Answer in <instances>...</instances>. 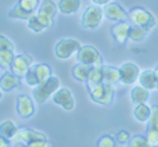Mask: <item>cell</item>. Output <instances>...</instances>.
I'll use <instances>...</instances> for the list:
<instances>
[{"instance_id": "obj_1", "label": "cell", "mask_w": 158, "mask_h": 147, "mask_svg": "<svg viewBox=\"0 0 158 147\" xmlns=\"http://www.w3.org/2000/svg\"><path fill=\"white\" fill-rule=\"evenodd\" d=\"M60 89V79L57 76H50L49 79H46L44 82L39 83L38 86L33 87L32 97L36 103L43 104L44 101H47L57 90Z\"/></svg>"}, {"instance_id": "obj_2", "label": "cell", "mask_w": 158, "mask_h": 147, "mask_svg": "<svg viewBox=\"0 0 158 147\" xmlns=\"http://www.w3.org/2000/svg\"><path fill=\"white\" fill-rule=\"evenodd\" d=\"M128 19L132 25H139L146 28L147 31H151L157 24V19L148 10L143 7H133L129 10Z\"/></svg>"}, {"instance_id": "obj_3", "label": "cell", "mask_w": 158, "mask_h": 147, "mask_svg": "<svg viewBox=\"0 0 158 147\" xmlns=\"http://www.w3.org/2000/svg\"><path fill=\"white\" fill-rule=\"evenodd\" d=\"M50 76H53V69L47 64H33L29 69H28L27 75H25V82L28 86H38L39 83L44 82L46 79H49Z\"/></svg>"}, {"instance_id": "obj_4", "label": "cell", "mask_w": 158, "mask_h": 147, "mask_svg": "<svg viewBox=\"0 0 158 147\" xmlns=\"http://www.w3.org/2000/svg\"><path fill=\"white\" fill-rule=\"evenodd\" d=\"M104 18L103 7L101 6H89L86 10L83 11L81 17V25L85 29H96L101 25Z\"/></svg>"}, {"instance_id": "obj_5", "label": "cell", "mask_w": 158, "mask_h": 147, "mask_svg": "<svg viewBox=\"0 0 158 147\" xmlns=\"http://www.w3.org/2000/svg\"><path fill=\"white\" fill-rule=\"evenodd\" d=\"M114 93L115 89L112 85H107L104 82L98 83L97 86L89 89V96L94 103L103 104V106H110L114 101Z\"/></svg>"}, {"instance_id": "obj_6", "label": "cell", "mask_w": 158, "mask_h": 147, "mask_svg": "<svg viewBox=\"0 0 158 147\" xmlns=\"http://www.w3.org/2000/svg\"><path fill=\"white\" fill-rule=\"evenodd\" d=\"M81 42L74 38H63L56 43L54 46V54L60 60H68L71 56L78 53L81 49Z\"/></svg>"}, {"instance_id": "obj_7", "label": "cell", "mask_w": 158, "mask_h": 147, "mask_svg": "<svg viewBox=\"0 0 158 147\" xmlns=\"http://www.w3.org/2000/svg\"><path fill=\"white\" fill-rule=\"evenodd\" d=\"M77 60L79 63L87 64V65H92V67L103 65V56L100 54V52L94 46H90V44L81 46V49L77 53Z\"/></svg>"}, {"instance_id": "obj_8", "label": "cell", "mask_w": 158, "mask_h": 147, "mask_svg": "<svg viewBox=\"0 0 158 147\" xmlns=\"http://www.w3.org/2000/svg\"><path fill=\"white\" fill-rule=\"evenodd\" d=\"M57 11H58L57 4L53 0H42V3L39 4L36 15H38L39 21L43 24L44 28H50V27H53V22H54Z\"/></svg>"}, {"instance_id": "obj_9", "label": "cell", "mask_w": 158, "mask_h": 147, "mask_svg": "<svg viewBox=\"0 0 158 147\" xmlns=\"http://www.w3.org/2000/svg\"><path fill=\"white\" fill-rule=\"evenodd\" d=\"M47 139L46 135L40 133V132H36L33 129L29 128H17L14 136L10 139V142L13 145L15 143H24V145H29L31 142H35V140H43Z\"/></svg>"}, {"instance_id": "obj_10", "label": "cell", "mask_w": 158, "mask_h": 147, "mask_svg": "<svg viewBox=\"0 0 158 147\" xmlns=\"http://www.w3.org/2000/svg\"><path fill=\"white\" fill-rule=\"evenodd\" d=\"M32 65H33V58L31 57L29 54L22 53V54H18L14 57L13 64H11V67H10V71L13 72L14 75H17L18 78L22 79V78H25L28 69Z\"/></svg>"}, {"instance_id": "obj_11", "label": "cell", "mask_w": 158, "mask_h": 147, "mask_svg": "<svg viewBox=\"0 0 158 147\" xmlns=\"http://www.w3.org/2000/svg\"><path fill=\"white\" fill-rule=\"evenodd\" d=\"M132 24L129 19L126 21H118L111 27V36L114 38L115 43L119 46H125L126 42L129 39V29H131Z\"/></svg>"}, {"instance_id": "obj_12", "label": "cell", "mask_w": 158, "mask_h": 147, "mask_svg": "<svg viewBox=\"0 0 158 147\" xmlns=\"http://www.w3.org/2000/svg\"><path fill=\"white\" fill-rule=\"evenodd\" d=\"M140 69L135 63H123L119 67V82L123 85H132L139 79Z\"/></svg>"}, {"instance_id": "obj_13", "label": "cell", "mask_w": 158, "mask_h": 147, "mask_svg": "<svg viewBox=\"0 0 158 147\" xmlns=\"http://www.w3.org/2000/svg\"><path fill=\"white\" fill-rule=\"evenodd\" d=\"M52 99L57 106L63 107V108L67 110V111H71V110H74V107H75L74 96H72L71 90L67 89V87H60V89L52 96Z\"/></svg>"}, {"instance_id": "obj_14", "label": "cell", "mask_w": 158, "mask_h": 147, "mask_svg": "<svg viewBox=\"0 0 158 147\" xmlns=\"http://www.w3.org/2000/svg\"><path fill=\"white\" fill-rule=\"evenodd\" d=\"M103 13H104V17H107L108 19H111V21H114V22L126 21V19H128V13L123 10L122 6L115 2H110V3H107V4H104Z\"/></svg>"}, {"instance_id": "obj_15", "label": "cell", "mask_w": 158, "mask_h": 147, "mask_svg": "<svg viewBox=\"0 0 158 147\" xmlns=\"http://www.w3.org/2000/svg\"><path fill=\"white\" fill-rule=\"evenodd\" d=\"M17 112L21 118H31L35 114V104L28 94H19L17 97Z\"/></svg>"}, {"instance_id": "obj_16", "label": "cell", "mask_w": 158, "mask_h": 147, "mask_svg": "<svg viewBox=\"0 0 158 147\" xmlns=\"http://www.w3.org/2000/svg\"><path fill=\"white\" fill-rule=\"evenodd\" d=\"M19 85H21V78L14 75L10 69L0 76V87H2L3 92H11L15 87H18Z\"/></svg>"}, {"instance_id": "obj_17", "label": "cell", "mask_w": 158, "mask_h": 147, "mask_svg": "<svg viewBox=\"0 0 158 147\" xmlns=\"http://www.w3.org/2000/svg\"><path fill=\"white\" fill-rule=\"evenodd\" d=\"M101 74H103V82L107 85H112L119 82V68L112 65H101Z\"/></svg>"}, {"instance_id": "obj_18", "label": "cell", "mask_w": 158, "mask_h": 147, "mask_svg": "<svg viewBox=\"0 0 158 147\" xmlns=\"http://www.w3.org/2000/svg\"><path fill=\"white\" fill-rule=\"evenodd\" d=\"M57 8L64 15H71L79 11L81 8V0H58Z\"/></svg>"}, {"instance_id": "obj_19", "label": "cell", "mask_w": 158, "mask_h": 147, "mask_svg": "<svg viewBox=\"0 0 158 147\" xmlns=\"http://www.w3.org/2000/svg\"><path fill=\"white\" fill-rule=\"evenodd\" d=\"M92 68H93L92 65H87V64H83V63H78L77 65L72 67L71 75H72V78L77 79L78 82H83V83H86Z\"/></svg>"}, {"instance_id": "obj_20", "label": "cell", "mask_w": 158, "mask_h": 147, "mask_svg": "<svg viewBox=\"0 0 158 147\" xmlns=\"http://www.w3.org/2000/svg\"><path fill=\"white\" fill-rule=\"evenodd\" d=\"M137 81L140 82V86L146 87V89H148V90L157 89V79H156L154 69H144L143 72H140Z\"/></svg>"}, {"instance_id": "obj_21", "label": "cell", "mask_w": 158, "mask_h": 147, "mask_svg": "<svg viewBox=\"0 0 158 147\" xmlns=\"http://www.w3.org/2000/svg\"><path fill=\"white\" fill-rule=\"evenodd\" d=\"M150 97V90L146 89V87L140 86H133L131 90V99L135 104H142V103H146Z\"/></svg>"}, {"instance_id": "obj_22", "label": "cell", "mask_w": 158, "mask_h": 147, "mask_svg": "<svg viewBox=\"0 0 158 147\" xmlns=\"http://www.w3.org/2000/svg\"><path fill=\"white\" fill-rule=\"evenodd\" d=\"M150 114H151V107H148L146 103L136 104V107L133 110V115L139 122H147L148 118H150Z\"/></svg>"}, {"instance_id": "obj_23", "label": "cell", "mask_w": 158, "mask_h": 147, "mask_svg": "<svg viewBox=\"0 0 158 147\" xmlns=\"http://www.w3.org/2000/svg\"><path fill=\"white\" fill-rule=\"evenodd\" d=\"M7 15L10 17V18H13V19H24V21H28V19H29L33 14L28 13L27 10H24V8H22L21 6L17 3V4H14L13 7L8 10Z\"/></svg>"}, {"instance_id": "obj_24", "label": "cell", "mask_w": 158, "mask_h": 147, "mask_svg": "<svg viewBox=\"0 0 158 147\" xmlns=\"http://www.w3.org/2000/svg\"><path fill=\"white\" fill-rule=\"evenodd\" d=\"M103 82V74H101V67H93L92 71L89 74V78L86 81V86L87 90L92 89V87L97 86L98 83Z\"/></svg>"}, {"instance_id": "obj_25", "label": "cell", "mask_w": 158, "mask_h": 147, "mask_svg": "<svg viewBox=\"0 0 158 147\" xmlns=\"http://www.w3.org/2000/svg\"><path fill=\"white\" fill-rule=\"evenodd\" d=\"M148 31L143 27H139V25H132L131 29H129V39L133 42H143L147 36Z\"/></svg>"}, {"instance_id": "obj_26", "label": "cell", "mask_w": 158, "mask_h": 147, "mask_svg": "<svg viewBox=\"0 0 158 147\" xmlns=\"http://www.w3.org/2000/svg\"><path fill=\"white\" fill-rule=\"evenodd\" d=\"M14 57L15 56H14L13 50H0V68L8 71L11 64H13Z\"/></svg>"}, {"instance_id": "obj_27", "label": "cell", "mask_w": 158, "mask_h": 147, "mask_svg": "<svg viewBox=\"0 0 158 147\" xmlns=\"http://www.w3.org/2000/svg\"><path fill=\"white\" fill-rule=\"evenodd\" d=\"M17 131V126L14 125L13 121H4V122L0 124V136L6 137V139L10 140L14 136Z\"/></svg>"}, {"instance_id": "obj_28", "label": "cell", "mask_w": 158, "mask_h": 147, "mask_svg": "<svg viewBox=\"0 0 158 147\" xmlns=\"http://www.w3.org/2000/svg\"><path fill=\"white\" fill-rule=\"evenodd\" d=\"M18 4L21 6L24 10H27L28 13L33 14L39 8L40 0H18Z\"/></svg>"}, {"instance_id": "obj_29", "label": "cell", "mask_w": 158, "mask_h": 147, "mask_svg": "<svg viewBox=\"0 0 158 147\" xmlns=\"http://www.w3.org/2000/svg\"><path fill=\"white\" fill-rule=\"evenodd\" d=\"M28 28H29L32 32H35V33H39V32H42V31L46 29V28L43 27V24L39 21V18H38L36 14H33V15L28 19Z\"/></svg>"}, {"instance_id": "obj_30", "label": "cell", "mask_w": 158, "mask_h": 147, "mask_svg": "<svg viewBox=\"0 0 158 147\" xmlns=\"http://www.w3.org/2000/svg\"><path fill=\"white\" fill-rule=\"evenodd\" d=\"M128 147H151L148 140L146 139V136H142V135H136V136L131 137L128 143Z\"/></svg>"}, {"instance_id": "obj_31", "label": "cell", "mask_w": 158, "mask_h": 147, "mask_svg": "<svg viewBox=\"0 0 158 147\" xmlns=\"http://www.w3.org/2000/svg\"><path fill=\"white\" fill-rule=\"evenodd\" d=\"M147 129H154L158 131V106H153L151 107V114L148 118L147 122Z\"/></svg>"}, {"instance_id": "obj_32", "label": "cell", "mask_w": 158, "mask_h": 147, "mask_svg": "<svg viewBox=\"0 0 158 147\" xmlns=\"http://www.w3.org/2000/svg\"><path fill=\"white\" fill-rule=\"evenodd\" d=\"M97 147H115L117 146V140H115V136H111V135H103L100 139L96 143Z\"/></svg>"}, {"instance_id": "obj_33", "label": "cell", "mask_w": 158, "mask_h": 147, "mask_svg": "<svg viewBox=\"0 0 158 147\" xmlns=\"http://www.w3.org/2000/svg\"><path fill=\"white\" fill-rule=\"evenodd\" d=\"M146 139L148 140L151 147H158V131L147 129V132H146Z\"/></svg>"}, {"instance_id": "obj_34", "label": "cell", "mask_w": 158, "mask_h": 147, "mask_svg": "<svg viewBox=\"0 0 158 147\" xmlns=\"http://www.w3.org/2000/svg\"><path fill=\"white\" fill-rule=\"evenodd\" d=\"M115 140H117L119 145H128L129 140H131V135H129L128 131H118L117 135H115Z\"/></svg>"}, {"instance_id": "obj_35", "label": "cell", "mask_w": 158, "mask_h": 147, "mask_svg": "<svg viewBox=\"0 0 158 147\" xmlns=\"http://www.w3.org/2000/svg\"><path fill=\"white\" fill-rule=\"evenodd\" d=\"M0 50H13L14 52L13 42L4 35H0Z\"/></svg>"}, {"instance_id": "obj_36", "label": "cell", "mask_w": 158, "mask_h": 147, "mask_svg": "<svg viewBox=\"0 0 158 147\" xmlns=\"http://www.w3.org/2000/svg\"><path fill=\"white\" fill-rule=\"evenodd\" d=\"M28 147H52V143L49 142L47 139L43 140H35V142H31Z\"/></svg>"}, {"instance_id": "obj_37", "label": "cell", "mask_w": 158, "mask_h": 147, "mask_svg": "<svg viewBox=\"0 0 158 147\" xmlns=\"http://www.w3.org/2000/svg\"><path fill=\"white\" fill-rule=\"evenodd\" d=\"M0 147H11L10 140L6 139V137H3V136H0Z\"/></svg>"}, {"instance_id": "obj_38", "label": "cell", "mask_w": 158, "mask_h": 147, "mask_svg": "<svg viewBox=\"0 0 158 147\" xmlns=\"http://www.w3.org/2000/svg\"><path fill=\"white\" fill-rule=\"evenodd\" d=\"M111 0H92V3L93 4H96V6H104V4H107V3H110Z\"/></svg>"}, {"instance_id": "obj_39", "label": "cell", "mask_w": 158, "mask_h": 147, "mask_svg": "<svg viewBox=\"0 0 158 147\" xmlns=\"http://www.w3.org/2000/svg\"><path fill=\"white\" fill-rule=\"evenodd\" d=\"M154 74H156V79H157V89H158V65L154 68Z\"/></svg>"}, {"instance_id": "obj_40", "label": "cell", "mask_w": 158, "mask_h": 147, "mask_svg": "<svg viewBox=\"0 0 158 147\" xmlns=\"http://www.w3.org/2000/svg\"><path fill=\"white\" fill-rule=\"evenodd\" d=\"M14 147H28V145H24V143H15Z\"/></svg>"}, {"instance_id": "obj_41", "label": "cell", "mask_w": 158, "mask_h": 147, "mask_svg": "<svg viewBox=\"0 0 158 147\" xmlns=\"http://www.w3.org/2000/svg\"><path fill=\"white\" fill-rule=\"evenodd\" d=\"M2 97H3V90H2V87H0V100H2Z\"/></svg>"}]
</instances>
